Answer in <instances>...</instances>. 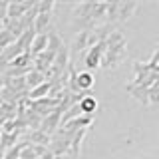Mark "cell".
I'll return each mask as SVG.
<instances>
[{
    "label": "cell",
    "instance_id": "1",
    "mask_svg": "<svg viewBox=\"0 0 159 159\" xmlns=\"http://www.w3.org/2000/svg\"><path fill=\"white\" fill-rule=\"evenodd\" d=\"M48 48V34L44 32V34H36L32 40V44H30V48H28V54H30V58H36L38 54H42L44 50Z\"/></svg>",
    "mask_w": 159,
    "mask_h": 159
},
{
    "label": "cell",
    "instance_id": "2",
    "mask_svg": "<svg viewBox=\"0 0 159 159\" xmlns=\"http://www.w3.org/2000/svg\"><path fill=\"white\" fill-rule=\"evenodd\" d=\"M103 52H106V42H98L96 46H92V52L88 54V66L96 68L99 64V58H102Z\"/></svg>",
    "mask_w": 159,
    "mask_h": 159
},
{
    "label": "cell",
    "instance_id": "3",
    "mask_svg": "<svg viewBox=\"0 0 159 159\" xmlns=\"http://www.w3.org/2000/svg\"><path fill=\"white\" fill-rule=\"evenodd\" d=\"M24 82H26V88L34 89V88H38L40 84L46 82V76H44V74H40V72H36V70H30L26 76H24Z\"/></svg>",
    "mask_w": 159,
    "mask_h": 159
},
{
    "label": "cell",
    "instance_id": "4",
    "mask_svg": "<svg viewBox=\"0 0 159 159\" xmlns=\"http://www.w3.org/2000/svg\"><path fill=\"white\" fill-rule=\"evenodd\" d=\"M78 106H80V109H82V113L84 116H92V111L96 109V99H93L92 96H84L82 99L78 102Z\"/></svg>",
    "mask_w": 159,
    "mask_h": 159
},
{
    "label": "cell",
    "instance_id": "5",
    "mask_svg": "<svg viewBox=\"0 0 159 159\" xmlns=\"http://www.w3.org/2000/svg\"><path fill=\"white\" fill-rule=\"evenodd\" d=\"M50 88H52V86H50V82H44V84H40L38 88L30 89V98H32V102H34V99H42L50 92Z\"/></svg>",
    "mask_w": 159,
    "mask_h": 159
},
{
    "label": "cell",
    "instance_id": "6",
    "mask_svg": "<svg viewBox=\"0 0 159 159\" xmlns=\"http://www.w3.org/2000/svg\"><path fill=\"white\" fill-rule=\"evenodd\" d=\"M76 82H78V88H80V89H88V88H92L93 78H92V74H89V72H82V74L76 78Z\"/></svg>",
    "mask_w": 159,
    "mask_h": 159
},
{
    "label": "cell",
    "instance_id": "7",
    "mask_svg": "<svg viewBox=\"0 0 159 159\" xmlns=\"http://www.w3.org/2000/svg\"><path fill=\"white\" fill-rule=\"evenodd\" d=\"M24 147H26V143H18V145H12V147H10L8 151L2 155V159H18Z\"/></svg>",
    "mask_w": 159,
    "mask_h": 159
},
{
    "label": "cell",
    "instance_id": "8",
    "mask_svg": "<svg viewBox=\"0 0 159 159\" xmlns=\"http://www.w3.org/2000/svg\"><path fill=\"white\" fill-rule=\"evenodd\" d=\"M4 30V18H0V32Z\"/></svg>",
    "mask_w": 159,
    "mask_h": 159
},
{
    "label": "cell",
    "instance_id": "9",
    "mask_svg": "<svg viewBox=\"0 0 159 159\" xmlns=\"http://www.w3.org/2000/svg\"><path fill=\"white\" fill-rule=\"evenodd\" d=\"M0 159H2V153H0Z\"/></svg>",
    "mask_w": 159,
    "mask_h": 159
}]
</instances>
